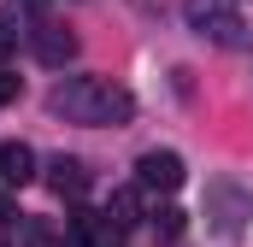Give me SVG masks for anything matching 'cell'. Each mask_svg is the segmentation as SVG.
Segmentation results:
<instances>
[{"label":"cell","instance_id":"30bf717a","mask_svg":"<svg viewBox=\"0 0 253 247\" xmlns=\"http://www.w3.org/2000/svg\"><path fill=\"white\" fill-rule=\"evenodd\" d=\"M24 242L30 247H59V236H53L47 224H24Z\"/></svg>","mask_w":253,"mask_h":247},{"label":"cell","instance_id":"8fae6325","mask_svg":"<svg viewBox=\"0 0 253 247\" xmlns=\"http://www.w3.org/2000/svg\"><path fill=\"white\" fill-rule=\"evenodd\" d=\"M12 100H18V77L0 65V106H12Z\"/></svg>","mask_w":253,"mask_h":247},{"label":"cell","instance_id":"ba28073f","mask_svg":"<svg viewBox=\"0 0 253 247\" xmlns=\"http://www.w3.org/2000/svg\"><path fill=\"white\" fill-rule=\"evenodd\" d=\"M106 218H112L118 230H129V224L141 218V200H135V188H118V194L106 200Z\"/></svg>","mask_w":253,"mask_h":247},{"label":"cell","instance_id":"9c48e42d","mask_svg":"<svg viewBox=\"0 0 253 247\" xmlns=\"http://www.w3.org/2000/svg\"><path fill=\"white\" fill-rule=\"evenodd\" d=\"M189 230V212H177V206H165V212H153V236H165V242H177Z\"/></svg>","mask_w":253,"mask_h":247},{"label":"cell","instance_id":"3957f363","mask_svg":"<svg viewBox=\"0 0 253 247\" xmlns=\"http://www.w3.org/2000/svg\"><path fill=\"white\" fill-rule=\"evenodd\" d=\"M206 218H212V230H218L224 242H236V236L253 224V194L236 188V183H212L206 188Z\"/></svg>","mask_w":253,"mask_h":247},{"label":"cell","instance_id":"6da1fadb","mask_svg":"<svg viewBox=\"0 0 253 247\" xmlns=\"http://www.w3.org/2000/svg\"><path fill=\"white\" fill-rule=\"evenodd\" d=\"M47 106L65 124H112L118 129V124L135 118V94L124 82H112V77H65L47 94Z\"/></svg>","mask_w":253,"mask_h":247},{"label":"cell","instance_id":"7a4b0ae2","mask_svg":"<svg viewBox=\"0 0 253 247\" xmlns=\"http://www.w3.org/2000/svg\"><path fill=\"white\" fill-rule=\"evenodd\" d=\"M183 18H189V30L200 41H212V47H236L242 41V18H236V6L230 0H183Z\"/></svg>","mask_w":253,"mask_h":247},{"label":"cell","instance_id":"52a82bcc","mask_svg":"<svg viewBox=\"0 0 253 247\" xmlns=\"http://www.w3.org/2000/svg\"><path fill=\"white\" fill-rule=\"evenodd\" d=\"M30 177H36V153L24 141H6L0 147V188H24Z\"/></svg>","mask_w":253,"mask_h":247},{"label":"cell","instance_id":"7c38bea8","mask_svg":"<svg viewBox=\"0 0 253 247\" xmlns=\"http://www.w3.org/2000/svg\"><path fill=\"white\" fill-rule=\"evenodd\" d=\"M12 47H18V30H12V18H6V12H0V59H6V53H12Z\"/></svg>","mask_w":253,"mask_h":247},{"label":"cell","instance_id":"277c9868","mask_svg":"<svg viewBox=\"0 0 253 247\" xmlns=\"http://www.w3.org/2000/svg\"><path fill=\"white\" fill-rule=\"evenodd\" d=\"M135 183L153 188V194H177V188L189 183V171H183V159H177L171 147H153V153L135 159Z\"/></svg>","mask_w":253,"mask_h":247},{"label":"cell","instance_id":"5b68a950","mask_svg":"<svg viewBox=\"0 0 253 247\" xmlns=\"http://www.w3.org/2000/svg\"><path fill=\"white\" fill-rule=\"evenodd\" d=\"M88 183H94V177H88V165H83L77 153L47 159V188H53L59 200H83V194H88Z\"/></svg>","mask_w":253,"mask_h":247},{"label":"cell","instance_id":"5bb4252c","mask_svg":"<svg viewBox=\"0 0 253 247\" xmlns=\"http://www.w3.org/2000/svg\"><path fill=\"white\" fill-rule=\"evenodd\" d=\"M0 247H6V236H0Z\"/></svg>","mask_w":253,"mask_h":247},{"label":"cell","instance_id":"4fadbf2b","mask_svg":"<svg viewBox=\"0 0 253 247\" xmlns=\"http://www.w3.org/2000/svg\"><path fill=\"white\" fill-rule=\"evenodd\" d=\"M12 6H24V12H47V0H12Z\"/></svg>","mask_w":253,"mask_h":247},{"label":"cell","instance_id":"8992f818","mask_svg":"<svg viewBox=\"0 0 253 247\" xmlns=\"http://www.w3.org/2000/svg\"><path fill=\"white\" fill-rule=\"evenodd\" d=\"M36 59L42 65H71L77 59V36H71L65 24H42V30H36Z\"/></svg>","mask_w":253,"mask_h":247}]
</instances>
